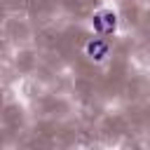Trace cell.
<instances>
[{
    "label": "cell",
    "instance_id": "obj_2",
    "mask_svg": "<svg viewBox=\"0 0 150 150\" xmlns=\"http://www.w3.org/2000/svg\"><path fill=\"white\" fill-rule=\"evenodd\" d=\"M84 54H87L94 63H103V61L108 59V54H110V42H108L103 35L89 38L87 45H84Z\"/></svg>",
    "mask_w": 150,
    "mask_h": 150
},
{
    "label": "cell",
    "instance_id": "obj_1",
    "mask_svg": "<svg viewBox=\"0 0 150 150\" xmlns=\"http://www.w3.org/2000/svg\"><path fill=\"white\" fill-rule=\"evenodd\" d=\"M91 28L96 35H112L115 28H117V14L112 9H98L94 16H91Z\"/></svg>",
    "mask_w": 150,
    "mask_h": 150
}]
</instances>
